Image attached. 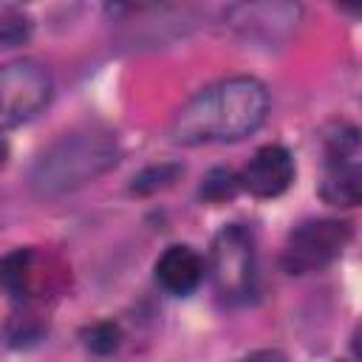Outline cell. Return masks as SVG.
<instances>
[{
  "label": "cell",
  "instance_id": "5b68a950",
  "mask_svg": "<svg viewBox=\"0 0 362 362\" xmlns=\"http://www.w3.org/2000/svg\"><path fill=\"white\" fill-rule=\"evenodd\" d=\"M320 198L334 206H356L362 198V147L359 130L351 124H339L322 139Z\"/></svg>",
  "mask_w": 362,
  "mask_h": 362
},
{
  "label": "cell",
  "instance_id": "52a82bcc",
  "mask_svg": "<svg viewBox=\"0 0 362 362\" xmlns=\"http://www.w3.org/2000/svg\"><path fill=\"white\" fill-rule=\"evenodd\" d=\"M351 240V226L337 218H314L291 229L283 246V269L288 274H311L342 255Z\"/></svg>",
  "mask_w": 362,
  "mask_h": 362
},
{
  "label": "cell",
  "instance_id": "3957f363",
  "mask_svg": "<svg viewBox=\"0 0 362 362\" xmlns=\"http://www.w3.org/2000/svg\"><path fill=\"white\" fill-rule=\"evenodd\" d=\"M209 277L215 291L226 303H243L255 294L257 252L255 235L246 226L229 223L215 235L209 249Z\"/></svg>",
  "mask_w": 362,
  "mask_h": 362
},
{
  "label": "cell",
  "instance_id": "9c48e42d",
  "mask_svg": "<svg viewBox=\"0 0 362 362\" xmlns=\"http://www.w3.org/2000/svg\"><path fill=\"white\" fill-rule=\"evenodd\" d=\"M204 272H206L204 257L192 246H184V243L167 246L161 257L156 260V283L175 297L192 294L201 286Z\"/></svg>",
  "mask_w": 362,
  "mask_h": 362
},
{
  "label": "cell",
  "instance_id": "5bb4252c",
  "mask_svg": "<svg viewBox=\"0 0 362 362\" xmlns=\"http://www.w3.org/2000/svg\"><path fill=\"white\" fill-rule=\"evenodd\" d=\"M178 173H181V167L178 164H158V167H150V170H144L141 175H136L133 178V192H156V189H161V187H170L175 178H178Z\"/></svg>",
  "mask_w": 362,
  "mask_h": 362
},
{
  "label": "cell",
  "instance_id": "8992f818",
  "mask_svg": "<svg viewBox=\"0 0 362 362\" xmlns=\"http://www.w3.org/2000/svg\"><path fill=\"white\" fill-rule=\"evenodd\" d=\"M54 90L51 71L34 59H14L0 65V130L37 116Z\"/></svg>",
  "mask_w": 362,
  "mask_h": 362
},
{
  "label": "cell",
  "instance_id": "8fae6325",
  "mask_svg": "<svg viewBox=\"0 0 362 362\" xmlns=\"http://www.w3.org/2000/svg\"><path fill=\"white\" fill-rule=\"evenodd\" d=\"M31 37V17L20 8H0V48L23 45Z\"/></svg>",
  "mask_w": 362,
  "mask_h": 362
},
{
  "label": "cell",
  "instance_id": "7a4b0ae2",
  "mask_svg": "<svg viewBox=\"0 0 362 362\" xmlns=\"http://www.w3.org/2000/svg\"><path fill=\"white\" fill-rule=\"evenodd\" d=\"M116 164V139L107 130H76L54 141L34 167V187L57 195L82 187Z\"/></svg>",
  "mask_w": 362,
  "mask_h": 362
},
{
  "label": "cell",
  "instance_id": "7c38bea8",
  "mask_svg": "<svg viewBox=\"0 0 362 362\" xmlns=\"http://www.w3.org/2000/svg\"><path fill=\"white\" fill-rule=\"evenodd\" d=\"M82 342H85L88 351H93V354H99V356H107V354H113V351L119 348L122 331H119L116 322L102 320V322H93V325H88V328L82 331Z\"/></svg>",
  "mask_w": 362,
  "mask_h": 362
},
{
  "label": "cell",
  "instance_id": "e0dca14e",
  "mask_svg": "<svg viewBox=\"0 0 362 362\" xmlns=\"http://www.w3.org/2000/svg\"><path fill=\"white\" fill-rule=\"evenodd\" d=\"M337 362H351V359H337Z\"/></svg>",
  "mask_w": 362,
  "mask_h": 362
},
{
  "label": "cell",
  "instance_id": "6da1fadb",
  "mask_svg": "<svg viewBox=\"0 0 362 362\" xmlns=\"http://www.w3.org/2000/svg\"><path fill=\"white\" fill-rule=\"evenodd\" d=\"M269 113V90L255 76H229L201 88L173 116L178 144H223L252 136Z\"/></svg>",
  "mask_w": 362,
  "mask_h": 362
},
{
  "label": "cell",
  "instance_id": "277c9868",
  "mask_svg": "<svg viewBox=\"0 0 362 362\" xmlns=\"http://www.w3.org/2000/svg\"><path fill=\"white\" fill-rule=\"evenodd\" d=\"M71 280L68 266L42 249H14L0 260V288L20 305H42Z\"/></svg>",
  "mask_w": 362,
  "mask_h": 362
},
{
  "label": "cell",
  "instance_id": "9a60e30c",
  "mask_svg": "<svg viewBox=\"0 0 362 362\" xmlns=\"http://www.w3.org/2000/svg\"><path fill=\"white\" fill-rule=\"evenodd\" d=\"M240 362H288V359L280 351H255V354L243 356Z\"/></svg>",
  "mask_w": 362,
  "mask_h": 362
},
{
  "label": "cell",
  "instance_id": "30bf717a",
  "mask_svg": "<svg viewBox=\"0 0 362 362\" xmlns=\"http://www.w3.org/2000/svg\"><path fill=\"white\" fill-rule=\"evenodd\" d=\"M40 305H20L11 320H8V339L17 342V345H28V342H37L45 331V320L40 317L37 311Z\"/></svg>",
  "mask_w": 362,
  "mask_h": 362
},
{
  "label": "cell",
  "instance_id": "2e32d148",
  "mask_svg": "<svg viewBox=\"0 0 362 362\" xmlns=\"http://www.w3.org/2000/svg\"><path fill=\"white\" fill-rule=\"evenodd\" d=\"M6 158H8V144H6L3 139H0V167L6 164Z\"/></svg>",
  "mask_w": 362,
  "mask_h": 362
},
{
  "label": "cell",
  "instance_id": "4fadbf2b",
  "mask_svg": "<svg viewBox=\"0 0 362 362\" xmlns=\"http://www.w3.org/2000/svg\"><path fill=\"white\" fill-rule=\"evenodd\" d=\"M240 189V181H238V173H232V170H212L206 178H204V184H201V198L204 201H226V198H232L235 192Z\"/></svg>",
  "mask_w": 362,
  "mask_h": 362
},
{
  "label": "cell",
  "instance_id": "ba28073f",
  "mask_svg": "<svg viewBox=\"0 0 362 362\" xmlns=\"http://www.w3.org/2000/svg\"><path fill=\"white\" fill-rule=\"evenodd\" d=\"M238 181L255 198H277L294 181V158L283 144H266L246 161Z\"/></svg>",
  "mask_w": 362,
  "mask_h": 362
}]
</instances>
